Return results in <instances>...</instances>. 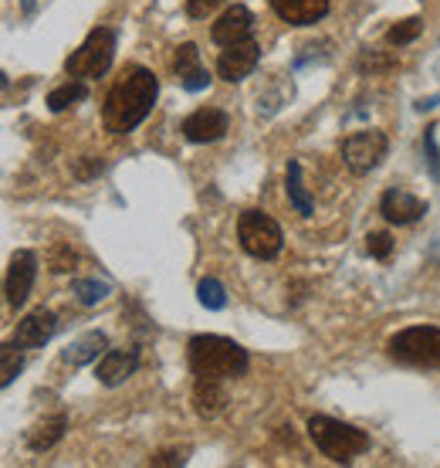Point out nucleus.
I'll use <instances>...</instances> for the list:
<instances>
[{
	"label": "nucleus",
	"instance_id": "obj_1",
	"mask_svg": "<svg viewBox=\"0 0 440 468\" xmlns=\"http://www.w3.org/2000/svg\"><path fill=\"white\" fill-rule=\"evenodd\" d=\"M156 75L149 68H129L119 82L112 85V92L106 96V109H102V122L108 132H132L139 122L149 116V109L156 102Z\"/></svg>",
	"mask_w": 440,
	"mask_h": 468
},
{
	"label": "nucleus",
	"instance_id": "obj_2",
	"mask_svg": "<svg viewBox=\"0 0 440 468\" xmlns=\"http://www.w3.org/2000/svg\"><path fill=\"white\" fill-rule=\"evenodd\" d=\"M190 370L197 377H240L248 370V349L224 337H193L190 339Z\"/></svg>",
	"mask_w": 440,
	"mask_h": 468
},
{
	"label": "nucleus",
	"instance_id": "obj_3",
	"mask_svg": "<svg viewBox=\"0 0 440 468\" xmlns=\"http://www.w3.org/2000/svg\"><path fill=\"white\" fill-rule=\"evenodd\" d=\"M309 438L315 442L325 458H333V462H353L356 455H363L369 448V434L353 428V424H343V421H333V418H315L309 421Z\"/></svg>",
	"mask_w": 440,
	"mask_h": 468
},
{
	"label": "nucleus",
	"instance_id": "obj_4",
	"mask_svg": "<svg viewBox=\"0 0 440 468\" xmlns=\"http://www.w3.org/2000/svg\"><path fill=\"white\" fill-rule=\"evenodd\" d=\"M112 58H116V31L112 27H96V31H88L82 48L72 51L65 68H68L72 78H98V75L108 72Z\"/></svg>",
	"mask_w": 440,
	"mask_h": 468
},
{
	"label": "nucleus",
	"instance_id": "obj_5",
	"mask_svg": "<svg viewBox=\"0 0 440 468\" xmlns=\"http://www.w3.org/2000/svg\"><path fill=\"white\" fill-rule=\"evenodd\" d=\"M390 357L406 367H440V329L414 326L390 339Z\"/></svg>",
	"mask_w": 440,
	"mask_h": 468
},
{
	"label": "nucleus",
	"instance_id": "obj_6",
	"mask_svg": "<svg viewBox=\"0 0 440 468\" xmlns=\"http://www.w3.org/2000/svg\"><path fill=\"white\" fill-rule=\"evenodd\" d=\"M238 238H240V248L254 258H274V255L281 252V228H278V221L261 211H244L238 221Z\"/></svg>",
	"mask_w": 440,
	"mask_h": 468
},
{
	"label": "nucleus",
	"instance_id": "obj_7",
	"mask_svg": "<svg viewBox=\"0 0 440 468\" xmlns=\"http://www.w3.org/2000/svg\"><path fill=\"white\" fill-rule=\"evenodd\" d=\"M386 136L380 130H363V132H353L349 140L343 143V160L345 167L353 170V173H369V170H376L386 160Z\"/></svg>",
	"mask_w": 440,
	"mask_h": 468
},
{
	"label": "nucleus",
	"instance_id": "obj_8",
	"mask_svg": "<svg viewBox=\"0 0 440 468\" xmlns=\"http://www.w3.org/2000/svg\"><path fill=\"white\" fill-rule=\"evenodd\" d=\"M258 58H261L258 41H254V37H244V41L227 45V48L220 51V58H217V75H220L224 82H240V78H248V75L258 68Z\"/></svg>",
	"mask_w": 440,
	"mask_h": 468
},
{
	"label": "nucleus",
	"instance_id": "obj_9",
	"mask_svg": "<svg viewBox=\"0 0 440 468\" xmlns=\"http://www.w3.org/2000/svg\"><path fill=\"white\" fill-rule=\"evenodd\" d=\"M37 278V255L35 252H17L11 258V268H7V278H4V292H7V302L14 309L25 306L31 288H35Z\"/></svg>",
	"mask_w": 440,
	"mask_h": 468
},
{
	"label": "nucleus",
	"instance_id": "obj_10",
	"mask_svg": "<svg viewBox=\"0 0 440 468\" xmlns=\"http://www.w3.org/2000/svg\"><path fill=\"white\" fill-rule=\"evenodd\" d=\"M55 333H58V319H55V312L35 309V312H27L25 319L17 323L14 343H17V347H25V349H37V347H45Z\"/></svg>",
	"mask_w": 440,
	"mask_h": 468
},
{
	"label": "nucleus",
	"instance_id": "obj_11",
	"mask_svg": "<svg viewBox=\"0 0 440 468\" xmlns=\"http://www.w3.org/2000/svg\"><path fill=\"white\" fill-rule=\"evenodd\" d=\"M227 132V112L220 109H197L193 116L183 120V136L190 143H214Z\"/></svg>",
	"mask_w": 440,
	"mask_h": 468
},
{
	"label": "nucleus",
	"instance_id": "obj_12",
	"mask_svg": "<svg viewBox=\"0 0 440 468\" xmlns=\"http://www.w3.org/2000/svg\"><path fill=\"white\" fill-rule=\"evenodd\" d=\"M251 27H254V17H251L248 7H240V4H234V7H227L220 17H217V25L210 27V37H214L217 45H238V41H244V37H251Z\"/></svg>",
	"mask_w": 440,
	"mask_h": 468
},
{
	"label": "nucleus",
	"instance_id": "obj_13",
	"mask_svg": "<svg viewBox=\"0 0 440 468\" xmlns=\"http://www.w3.org/2000/svg\"><path fill=\"white\" fill-rule=\"evenodd\" d=\"M380 214L390 224H414V221H420V217L427 214V204L416 201L414 193L406 191H386L380 201Z\"/></svg>",
	"mask_w": 440,
	"mask_h": 468
},
{
	"label": "nucleus",
	"instance_id": "obj_14",
	"mask_svg": "<svg viewBox=\"0 0 440 468\" xmlns=\"http://www.w3.org/2000/svg\"><path fill=\"white\" fill-rule=\"evenodd\" d=\"M139 367V353L136 349H106L96 367V377L106 387H119L126 377H132Z\"/></svg>",
	"mask_w": 440,
	"mask_h": 468
},
{
	"label": "nucleus",
	"instance_id": "obj_15",
	"mask_svg": "<svg viewBox=\"0 0 440 468\" xmlns=\"http://www.w3.org/2000/svg\"><path fill=\"white\" fill-rule=\"evenodd\" d=\"M271 7L288 25L309 27L329 14V0H271Z\"/></svg>",
	"mask_w": 440,
	"mask_h": 468
},
{
	"label": "nucleus",
	"instance_id": "obj_16",
	"mask_svg": "<svg viewBox=\"0 0 440 468\" xmlns=\"http://www.w3.org/2000/svg\"><path fill=\"white\" fill-rule=\"evenodd\" d=\"M193 404H197V414H203V418L220 414L227 404V390H224V384H220V377H197Z\"/></svg>",
	"mask_w": 440,
	"mask_h": 468
},
{
	"label": "nucleus",
	"instance_id": "obj_17",
	"mask_svg": "<svg viewBox=\"0 0 440 468\" xmlns=\"http://www.w3.org/2000/svg\"><path fill=\"white\" fill-rule=\"evenodd\" d=\"M65 428H68V418H65L61 411L58 414H51V418H45V421H37L35 428L27 432V448L37 452V455H41V452H48V448H55V444L65 438Z\"/></svg>",
	"mask_w": 440,
	"mask_h": 468
},
{
	"label": "nucleus",
	"instance_id": "obj_18",
	"mask_svg": "<svg viewBox=\"0 0 440 468\" xmlns=\"http://www.w3.org/2000/svg\"><path fill=\"white\" fill-rule=\"evenodd\" d=\"M106 347H108L106 333H85L82 339H75L72 347L65 349V363L85 367V363L98 360V353H106Z\"/></svg>",
	"mask_w": 440,
	"mask_h": 468
},
{
	"label": "nucleus",
	"instance_id": "obj_19",
	"mask_svg": "<svg viewBox=\"0 0 440 468\" xmlns=\"http://www.w3.org/2000/svg\"><path fill=\"white\" fill-rule=\"evenodd\" d=\"M285 187H288V201L295 207L302 217H312L315 204H312L309 191H305V183H302V163L298 160H288V170H285Z\"/></svg>",
	"mask_w": 440,
	"mask_h": 468
},
{
	"label": "nucleus",
	"instance_id": "obj_20",
	"mask_svg": "<svg viewBox=\"0 0 440 468\" xmlns=\"http://www.w3.org/2000/svg\"><path fill=\"white\" fill-rule=\"evenodd\" d=\"M85 96H88V85H85L82 78H72V82L58 85V88L51 92V96H48V109H51V112H65L68 106L82 102Z\"/></svg>",
	"mask_w": 440,
	"mask_h": 468
},
{
	"label": "nucleus",
	"instance_id": "obj_21",
	"mask_svg": "<svg viewBox=\"0 0 440 468\" xmlns=\"http://www.w3.org/2000/svg\"><path fill=\"white\" fill-rule=\"evenodd\" d=\"M108 292H112L108 282H98V278H75L72 282V296L82 302V306H98Z\"/></svg>",
	"mask_w": 440,
	"mask_h": 468
},
{
	"label": "nucleus",
	"instance_id": "obj_22",
	"mask_svg": "<svg viewBox=\"0 0 440 468\" xmlns=\"http://www.w3.org/2000/svg\"><path fill=\"white\" fill-rule=\"evenodd\" d=\"M197 296H200V306H207V309H224L227 306V292L217 278H203Z\"/></svg>",
	"mask_w": 440,
	"mask_h": 468
},
{
	"label": "nucleus",
	"instance_id": "obj_23",
	"mask_svg": "<svg viewBox=\"0 0 440 468\" xmlns=\"http://www.w3.org/2000/svg\"><path fill=\"white\" fill-rule=\"evenodd\" d=\"M420 31H424V21H420V17H406V21H400V25H393L390 31H386V41H390V45H410Z\"/></svg>",
	"mask_w": 440,
	"mask_h": 468
},
{
	"label": "nucleus",
	"instance_id": "obj_24",
	"mask_svg": "<svg viewBox=\"0 0 440 468\" xmlns=\"http://www.w3.org/2000/svg\"><path fill=\"white\" fill-rule=\"evenodd\" d=\"M4 353V370H0V384L11 387L14 377L21 373V367H25V360H21V353H17V343H7V347L0 349Z\"/></svg>",
	"mask_w": 440,
	"mask_h": 468
},
{
	"label": "nucleus",
	"instance_id": "obj_25",
	"mask_svg": "<svg viewBox=\"0 0 440 468\" xmlns=\"http://www.w3.org/2000/svg\"><path fill=\"white\" fill-rule=\"evenodd\" d=\"M173 68H177L179 78L197 72V68H200V51H197V45H179L177 58H173Z\"/></svg>",
	"mask_w": 440,
	"mask_h": 468
},
{
	"label": "nucleus",
	"instance_id": "obj_26",
	"mask_svg": "<svg viewBox=\"0 0 440 468\" xmlns=\"http://www.w3.org/2000/svg\"><path fill=\"white\" fill-rule=\"evenodd\" d=\"M366 252L373 255V258H380V262H386L393 255V238L386 234V231H373L366 238Z\"/></svg>",
	"mask_w": 440,
	"mask_h": 468
},
{
	"label": "nucleus",
	"instance_id": "obj_27",
	"mask_svg": "<svg viewBox=\"0 0 440 468\" xmlns=\"http://www.w3.org/2000/svg\"><path fill=\"white\" fill-rule=\"evenodd\" d=\"M75 252L68 248V244H58L55 252H51V272H58V276H65V272H72L75 268Z\"/></svg>",
	"mask_w": 440,
	"mask_h": 468
},
{
	"label": "nucleus",
	"instance_id": "obj_28",
	"mask_svg": "<svg viewBox=\"0 0 440 468\" xmlns=\"http://www.w3.org/2000/svg\"><path fill=\"white\" fill-rule=\"evenodd\" d=\"M424 150H427V163H430V173H434V181H440V150H437V130H427V136H424Z\"/></svg>",
	"mask_w": 440,
	"mask_h": 468
},
{
	"label": "nucleus",
	"instance_id": "obj_29",
	"mask_svg": "<svg viewBox=\"0 0 440 468\" xmlns=\"http://www.w3.org/2000/svg\"><path fill=\"white\" fill-rule=\"evenodd\" d=\"M220 4H227V0H187V14H190V17H207V14H214Z\"/></svg>",
	"mask_w": 440,
	"mask_h": 468
},
{
	"label": "nucleus",
	"instance_id": "obj_30",
	"mask_svg": "<svg viewBox=\"0 0 440 468\" xmlns=\"http://www.w3.org/2000/svg\"><path fill=\"white\" fill-rule=\"evenodd\" d=\"M179 85H183L187 92H200V88H207V85H210V75L203 72V68H197V72L183 75V78H179Z\"/></svg>",
	"mask_w": 440,
	"mask_h": 468
},
{
	"label": "nucleus",
	"instance_id": "obj_31",
	"mask_svg": "<svg viewBox=\"0 0 440 468\" xmlns=\"http://www.w3.org/2000/svg\"><path fill=\"white\" fill-rule=\"evenodd\" d=\"M187 458H183V452H159V455L149 458V465H183Z\"/></svg>",
	"mask_w": 440,
	"mask_h": 468
},
{
	"label": "nucleus",
	"instance_id": "obj_32",
	"mask_svg": "<svg viewBox=\"0 0 440 468\" xmlns=\"http://www.w3.org/2000/svg\"><path fill=\"white\" fill-rule=\"evenodd\" d=\"M102 170H106V163L92 160V163H78V167H75V177H78V181H88V177H96Z\"/></svg>",
	"mask_w": 440,
	"mask_h": 468
}]
</instances>
